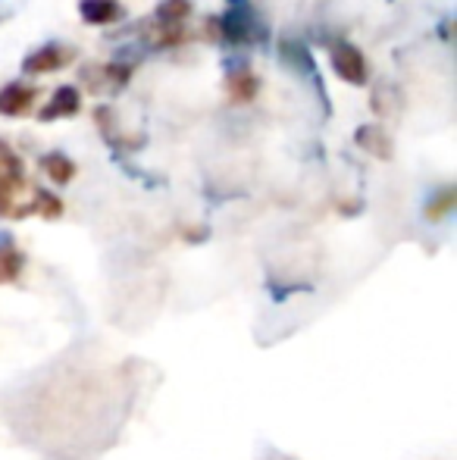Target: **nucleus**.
I'll use <instances>...</instances> for the list:
<instances>
[{
  "instance_id": "obj_15",
  "label": "nucleus",
  "mask_w": 457,
  "mask_h": 460,
  "mask_svg": "<svg viewBox=\"0 0 457 460\" xmlns=\"http://www.w3.org/2000/svg\"><path fill=\"white\" fill-rule=\"evenodd\" d=\"M452 210H454V188H439V191H433V198H429L423 213H426V219H445Z\"/></svg>"
},
{
  "instance_id": "obj_3",
  "label": "nucleus",
  "mask_w": 457,
  "mask_h": 460,
  "mask_svg": "<svg viewBox=\"0 0 457 460\" xmlns=\"http://www.w3.org/2000/svg\"><path fill=\"white\" fill-rule=\"evenodd\" d=\"M330 63H332V73L342 82H347V85H366V79H370V66H366L360 48L345 41V38L330 41Z\"/></svg>"
},
{
  "instance_id": "obj_5",
  "label": "nucleus",
  "mask_w": 457,
  "mask_h": 460,
  "mask_svg": "<svg viewBox=\"0 0 457 460\" xmlns=\"http://www.w3.org/2000/svg\"><path fill=\"white\" fill-rule=\"evenodd\" d=\"M257 88H260V82L254 79L248 60H244V57L232 54L229 60H226V92H229V97H232V101L248 103L250 97L257 94Z\"/></svg>"
},
{
  "instance_id": "obj_2",
  "label": "nucleus",
  "mask_w": 457,
  "mask_h": 460,
  "mask_svg": "<svg viewBox=\"0 0 457 460\" xmlns=\"http://www.w3.org/2000/svg\"><path fill=\"white\" fill-rule=\"evenodd\" d=\"M279 63L288 69V73L298 75L304 85H311V92L317 94V101H320V110H323V116L330 119L332 103H330V94H326V82H323V75H320L311 48H307L301 38H286V41L279 44Z\"/></svg>"
},
{
  "instance_id": "obj_8",
  "label": "nucleus",
  "mask_w": 457,
  "mask_h": 460,
  "mask_svg": "<svg viewBox=\"0 0 457 460\" xmlns=\"http://www.w3.org/2000/svg\"><path fill=\"white\" fill-rule=\"evenodd\" d=\"M79 110H82V94H79V88L60 85L54 94H50V103H44V107L38 110V119H41V122L66 119V116H75Z\"/></svg>"
},
{
  "instance_id": "obj_17",
  "label": "nucleus",
  "mask_w": 457,
  "mask_h": 460,
  "mask_svg": "<svg viewBox=\"0 0 457 460\" xmlns=\"http://www.w3.org/2000/svg\"><path fill=\"white\" fill-rule=\"evenodd\" d=\"M13 188H16V182H13L6 172H0V219L4 217H13V210H16V200H13Z\"/></svg>"
},
{
  "instance_id": "obj_1",
  "label": "nucleus",
  "mask_w": 457,
  "mask_h": 460,
  "mask_svg": "<svg viewBox=\"0 0 457 460\" xmlns=\"http://www.w3.org/2000/svg\"><path fill=\"white\" fill-rule=\"evenodd\" d=\"M216 25H220V38L229 50L263 48L269 41L267 22L250 0H226V10L216 19Z\"/></svg>"
},
{
  "instance_id": "obj_16",
  "label": "nucleus",
  "mask_w": 457,
  "mask_h": 460,
  "mask_svg": "<svg viewBox=\"0 0 457 460\" xmlns=\"http://www.w3.org/2000/svg\"><path fill=\"white\" fill-rule=\"evenodd\" d=\"M0 172H6V176L13 179L16 185H22V179H25V172H22V160L16 157V154L10 151V147L0 141Z\"/></svg>"
},
{
  "instance_id": "obj_14",
  "label": "nucleus",
  "mask_w": 457,
  "mask_h": 460,
  "mask_svg": "<svg viewBox=\"0 0 457 460\" xmlns=\"http://www.w3.org/2000/svg\"><path fill=\"white\" fill-rule=\"evenodd\" d=\"M29 213H38V217H44V219H57L63 213V204H60V198H57V194H50V191H44V188H38L35 200H31L29 207H19L16 219L29 217Z\"/></svg>"
},
{
  "instance_id": "obj_10",
  "label": "nucleus",
  "mask_w": 457,
  "mask_h": 460,
  "mask_svg": "<svg viewBox=\"0 0 457 460\" xmlns=\"http://www.w3.org/2000/svg\"><path fill=\"white\" fill-rule=\"evenodd\" d=\"M79 16L88 25H113L126 19V10L119 0H79Z\"/></svg>"
},
{
  "instance_id": "obj_4",
  "label": "nucleus",
  "mask_w": 457,
  "mask_h": 460,
  "mask_svg": "<svg viewBox=\"0 0 457 460\" xmlns=\"http://www.w3.org/2000/svg\"><path fill=\"white\" fill-rule=\"evenodd\" d=\"M75 57V50L63 41H48L41 48H35L29 57L22 60V75H48L57 73V69L69 66Z\"/></svg>"
},
{
  "instance_id": "obj_13",
  "label": "nucleus",
  "mask_w": 457,
  "mask_h": 460,
  "mask_svg": "<svg viewBox=\"0 0 457 460\" xmlns=\"http://www.w3.org/2000/svg\"><path fill=\"white\" fill-rule=\"evenodd\" d=\"M41 170H44V176H48L50 182H57V185H66V182H73V179H75V164L66 157V154H60V151L44 154V157H41Z\"/></svg>"
},
{
  "instance_id": "obj_9",
  "label": "nucleus",
  "mask_w": 457,
  "mask_h": 460,
  "mask_svg": "<svg viewBox=\"0 0 457 460\" xmlns=\"http://www.w3.org/2000/svg\"><path fill=\"white\" fill-rule=\"evenodd\" d=\"M25 270V251L16 244L10 232H0V285H10L22 276Z\"/></svg>"
},
{
  "instance_id": "obj_7",
  "label": "nucleus",
  "mask_w": 457,
  "mask_h": 460,
  "mask_svg": "<svg viewBox=\"0 0 457 460\" xmlns=\"http://www.w3.org/2000/svg\"><path fill=\"white\" fill-rule=\"evenodd\" d=\"M38 97V88L29 85V82L16 79L10 85L0 88V116H25L31 110Z\"/></svg>"
},
{
  "instance_id": "obj_19",
  "label": "nucleus",
  "mask_w": 457,
  "mask_h": 460,
  "mask_svg": "<svg viewBox=\"0 0 457 460\" xmlns=\"http://www.w3.org/2000/svg\"><path fill=\"white\" fill-rule=\"evenodd\" d=\"M0 19H4V16H0Z\"/></svg>"
},
{
  "instance_id": "obj_6",
  "label": "nucleus",
  "mask_w": 457,
  "mask_h": 460,
  "mask_svg": "<svg viewBox=\"0 0 457 460\" xmlns=\"http://www.w3.org/2000/svg\"><path fill=\"white\" fill-rule=\"evenodd\" d=\"M98 126H101V138L107 141V145L113 147V154H135L141 151V147L147 145V135H138V138H132V135H122V128L113 122V110L110 107H98Z\"/></svg>"
},
{
  "instance_id": "obj_11",
  "label": "nucleus",
  "mask_w": 457,
  "mask_h": 460,
  "mask_svg": "<svg viewBox=\"0 0 457 460\" xmlns=\"http://www.w3.org/2000/svg\"><path fill=\"white\" fill-rule=\"evenodd\" d=\"M354 141H357L360 151L373 154V157H379V160H391V151H395V147H391V138L376 126H360L357 135H354Z\"/></svg>"
},
{
  "instance_id": "obj_12",
  "label": "nucleus",
  "mask_w": 457,
  "mask_h": 460,
  "mask_svg": "<svg viewBox=\"0 0 457 460\" xmlns=\"http://www.w3.org/2000/svg\"><path fill=\"white\" fill-rule=\"evenodd\" d=\"M189 16H191V0H163L154 10V25H160V29H182Z\"/></svg>"
},
{
  "instance_id": "obj_18",
  "label": "nucleus",
  "mask_w": 457,
  "mask_h": 460,
  "mask_svg": "<svg viewBox=\"0 0 457 460\" xmlns=\"http://www.w3.org/2000/svg\"><path fill=\"white\" fill-rule=\"evenodd\" d=\"M263 460H298V457H288V455H282V451H267Z\"/></svg>"
}]
</instances>
